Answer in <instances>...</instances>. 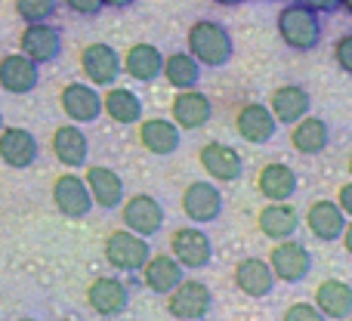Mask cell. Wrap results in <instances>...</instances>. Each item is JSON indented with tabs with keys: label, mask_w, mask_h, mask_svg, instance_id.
Here are the masks:
<instances>
[{
	"label": "cell",
	"mask_w": 352,
	"mask_h": 321,
	"mask_svg": "<svg viewBox=\"0 0 352 321\" xmlns=\"http://www.w3.org/2000/svg\"><path fill=\"white\" fill-rule=\"evenodd\" d=\"M188 53L207 68H223L229 65L235 43H232V34L226 25L213 22V19H201L188 28Z\"/></svg>",
	"instance_id": "1"
},
{
	"label": "cell",
	"mask_w": 352,
	"mask_h": 321,
	"mask_svg": "<svg viewBox=\"0 0 352 321\" xmlns=\"http://www.w3.org/2000/svg\"><path fill=\"white\" fill-rule=\"evenodd\" d=\"M278 34L297 53H309L322 43V19L316 10H309L306 3H287L278 12Z\"/></svg>",
	"instance_id": "2"
},
{
	"label": "cell",
	"mask_w": 352,
	"mask_h": 321,
	"mask_svg": "<svg viewBox=\"0 0 352 321\" xmlns=\"http://www.w3.org/2000/svg\"><path fill=\"white\" fill-rule=\"evenodd\" d=\"M269 269L285 285H300L312 272V254L306 244L285 238V241H275L272 254H269Z\"/></svg>",
	"instance_id": "3"
},
{
	"label": "cell",
	"mask_w": 352,
	"mask_h": 321,
	"mask_svg": "<svg viewBox=\"0 0 352 321\" xmlns=\"http://www.w3.org/2000/svg\"><path fill=\"white\" fill-rule=\"evenodd\" d=\"M148 256H152L148 241L130 229L111 232L109 241H105V260H109L118 272H140Z\"/></svg>",
	"instance_id": "4"
},
{
	"label": "cell",
	"mask_w": 352,
	"mask_h": 321,
	"mask_svg": "<svg viewBox=\"0 0 352 321\" xmlns=\"http://www.w3.org/2000/svg\"><path fill=\"white\" fill-rule=\"evenodd\" d=\"M167 297H170L167 300V309L179 321H201L210 316V309H213V294H210V287L201 285V281L182 278Z\"/></svg>",
	"instance_id": "5"
},
{
	"label": "cell",
	"mask_w": 352,
	"mask_h": 321,
	"mask_svg": "<svg viewBox=\"0 0 352 321\" xmlns=\"http://www.w3.org/2000/svg\"><path fill=\"white\" fill-rule=\"evenodd\" d=\"M170 254L182 269H204L213 260V244L204 229L186 225V229H176L170 235Z\"/></svg>",
	"instance_id": "6"
},
{
	"label": "cell",
	"mask_w": 352,
	"mask_h": 321,
	"mask_svg": "<svg viewBox=\"0 0 352 321\" xmlns=\"http://www.w3.org/2000/svg\"><path fill=\"white\" fill-rule=\"evenodd\" d=\"M164 207H161V201H155L152 195H133V198L124 204V229L136 232V235L142 238H152L158 235L161 229H164Z\"/></svg>",
	"instance_id": "7"
},
{
	"label": "cell",
	"mask_w": 352,
	"mask_h": 321,
	"mask_svg": "<svg viewBox=\"0 0 352 321\" xmlns=\"http://www.w3.org/2000/svg\"><path fill=\"white\" fill-rule=\"evenodd\" d=\"M80 68H84L87 80L93 87H111L118 78H121V56H118L115 47L109 43H90L80 53Z\"/></svg>",
	"instance_id": "8"
},
{
	"label": "cell",
	"mask_w": 352,
	"mask_h": 321,
	"mask_svg": "<svg viewBox=\"0 0 352 321\" xmlns=\"http://www.w3.org/2000/svg\"><path fill=\"white\" fill-rule=\"evenodd\" d=\"M53 204H56V210L68 219H84L87 213L93 210L90 188L74 173H62L59 179L53 182Z\"/></svg>",
	"instance_id": "9"
},
{
	"label": "cell",
	"mask_w": 352,
	"mask_h": 321,
	"mask_svg": "<svg viewBox=\"0 0 352 321\" xmlns=\"http://www.w3.org/2000/svg\"><path fill=\"white\" fill-rule=\"evenodd\" d=\"M182 210L192 223L207 225L217 223L219 213H223V192H219L213 182H192V186L182 192Z\"/></svg>",
	"instance_id": "10"
},
{
	"label": "cell",
	"mask_w": 352,
	"mask_h": 321,
	"mask_svg": "<svg viewBox=\"0 0 352 321\" xmlns=\"http://www.w3.org/2000/svg\"><path fill=\"white\" fill-rule=\"evenodd\" d=\"M22 56H28L31 62L43 65V62L59 59L62 53V31L50 22H28V28L22 31Z\"/></svg>",
	"instance_id": "11"
},
{
	"label": "cell",
	"mask_w": 352,
	"mask_h": 321,
	"mask_svg": "<svg viewBox=\"0 0 352 321\" xmlns=\"http://www.w3.org/2000/svg\"><path fill=\"white\" fill-rule=\"evenodd\" d=\"M87 300H90V309L102 318H118L127 312L130 306V287L124 285L121 278H96L87 291Z\"/></svg>",
	"instance_id": "12"
},
{
	"label": "cell",
	"mask_w": 352,
	"mask_h": 321,
	"mask_svg": "<svg viewBox=\"0 0 352 321\" xmlns=\"http://www.w3.org/2000/svg\"><path fill=\"white\" fill-rule=\"evenodd\" d=\"M59 105L74 124H93L102 115V96L93 84H68L59 96Z\"/></svg>",
	"instance_id": "13"
},
{
	"label": "cell",
	"mask_w": 352,
	"mask_h": 321,
	"mask_svg": "<svg viewBox=\"0 0 352 321\" xmlns=\"http://www.w3.org/2000/svg\"><path fill=\"white\" fill-rule=\"evenodd\" d=\"M0 161L12 170H28L37 161V140L25 127H0Z\"/></svg>",
	"instance_id": "14"
},
{
	"label": "cell",
	"mask_w": 352,
	"mask_h": 321,
	"mask_svg": "<svg viewBox=\"0 0 352 321\" xmlns=\"http://www.w3.org/2000/svg\"><path fill=\"white\" fill-rule=\"evenodd\" d=\"M170 111H173V124L179 130H201L207 121H210L213 105H210V99H207L201 90L188 87V90L176 93Z\"/></svg>",
	"instance_id": "15"
},
{
	"label": "cell",
	"mask_w": 352,
	"mask_h": 321,
	"mask_svg": "<svg viewBox=\"0 0 352 321\" xmlns=\"http://www.w3.org/2000/svg\"><path fill=\"white\" fill-rule=\"evenodd\" d=\"M41 80V71H37V62H31L28 56L16 53V56H3L0 59V87L12 96H25L31 93Z\"/></svg>",
	"instance_id": "16"
},
{
	"label": "cell",
	"mask_w": 352,
	"mask_h": 321,
	"mask_svg": "<svg viewBox=\"0 0 352 321\" xmlns=\"http://www.w3.org/2000/svg\"><path fill=\"white\" fill-rule=\"evenodd\" d=\"M84 182H87V188H90L93 204L105 207V210H115V207L124 204V179L111 167L93 164V167H87Z\"/></svg>",
	"instance_id": "17"
},
{
	"label": "cell",
	"mask_w": 352,
	"mask_h": 321,
	"mask_svg": "<svg viewBox=\"0 0 352 321\" xmlns=\"http://www.w3.org/2000/svg\"><path fill=\"white\" fill-rule=\"evenodd\" d=\"M235 127H238V136H241V140L263 146V142H269L275 136V130H278V121H275V115L269 111V105L250 102V105H244V109L238 111Z\"/></svg>",
	"instance_id": "18"
},
{
	"label": "cell",
	"mask_w": 352,
	"mask_h": 321,
	"mask_svg": "<svg viewBox=\"0 0 352 321\" xmlns=\"http://www.w3.org/2000/svg\"><path fill=\"white\" fill-rule=\"evenodd\" d=\"M306 225H309V232L318 241L331 244L337 238H343V232H346V213L334 201H316L309 207V213H306Z\"/></svg>",
	"instance_id": "19"
},
{
	"label": "cell",
	"mask_w": 352,
	"mask_h": 321,
	"mask_svg": "<svg viewBox=\"0 0 352 321\" xmlns=\"http://www.w3.org/2000/svg\"><path fill=\"white\" fill-rule=\"evenodd\" d=\"M235 287L244 294V297H254V300H263L275 291V275L269 269L266 260H241L235 266Z\"/></svg>",
	"instance_id": "20"
},
{
	"label": "cell",
	"mask_w": 352,
	"mask_h": 321,
	"mask_svg": "<svg viewBox=\"0 0 352 321\" xmlns=\"http://www.w3.org/2000/svg\"><path fill=\"white\" fill-rule=\"evenodd\" d=\"M297 229H300V213L287 201H269L260 210V232L266 238H272V241L294 238Z\"/></svg>",
	"instance_id": "21"
},
{
	"label": "cell",
	"mask_w": 352,
	"mask_h": 321,
	"mask_svg": "<svg viewBox=\"0 0 352 321\" xmlns=\"http://www.w3.org/2000/svg\"><path fill=\"white\" fill-rule=\"evenodd\" d=\"M201 164H204L207 173L219 182H235V179H241V173H244L241 155L232 146H223V142H210V146L201 148Z\"/></svg>",
	"instance_id": "22"
},
{
	"label": "cell",
	"mask_w": 352,
	"mask_h": 321,
	"mask_svg": "<svg viewBox=\"0 0 352 321\" xmlns=\"http://www.w3.org/2000/svg\"><path fill=\"white\" fill-rule=\"evenodd\" d=\"M140 142L146 146V152L158 155V158H167V155L179 152L182 146V133L173 121H164V118H155V121H142L140 124Z\"/></svg>",
	"instance_id": "23"
},
{
	"label": "cell",
	"mask_w": 352,
	"mask_h": 321,
	"mask_svg": "<svg viewBox=\"0 0 352 321\" xmlns=\"http://www.w3.org/2000/svg\"><path fill=\"white\" fill-rule=\"evenodd\" d=\"M161 65H164V53H161L155 43H133L121 62L124 71L133 80H142V84L161 78Z\"/></svg>",
	"instance_id": "24"
},
{
	"label": "cell",
	"mask_w": 352,
	"mask_h": 321,
	"mask_svg": "<svg viewBox=\"0 0 352 321\" xmlns=\"http://www.w3.org/2000/svg\"><path fill=\"white\" fill-rule=\"evenodd\" d=\"M142 281L152 294H170L182 281V266L173 260V254H155L146 260V266L140 269Z\"/></svg>",
	"instance_id": "25"
},
{
	"label": "cell",
	"mask_w": 352,
	"mask_h": 321,
	"mask_svg": "<svg viewBox=\"0 0 352 321\" xmlns=\"http://www.w3.org/2000/svg\"><path fill=\"white\" fill-rule=\"evenodd\" d=\"M316 306L324 318H334V321H346L352 316V291L346 281L340 278H328L318 285L316 291Z\"/></svg>",
	"instance_id": "26"
},
{
	"label": "cell",
	"mask_w": 352,
	"mask_h": 321,
	"mask_svg": "<svg viewBox=\"0 0 352 321\" xmlns=\"http://www.w3.org/2000/svg\"><path fill=\"white\" fill-rule=\"evenodd\" d=\"M309 93L303 90L300 84H285L278 87V90L272 93V105H269V111L275 115V121L278 124H294L300 121L303 115H309Z\"/></svg>",
	"instance_id": "27"
},
{
	"label": "cell",
	"mask_w": 352,
	"mask_h": 321,
	"mask_svg": "<svg viewBox=\"0 0 352 321\" xmlns=\"http://www.w3.org/2000/svg\"><path fill=\"white\" fill-rule=\"evenodd\" d=\"M53 152H56V161L65 164V167H80V164H87L90 142H87L80 127L65 124V127H56L53 133Z\"/></svg>",
	"instance_id": "28"
},
{
	"label": "cell",
	"mask_w": 352,
	"mask_h": 321,
	"mask_svg": "<svg viewBox=\"0 0 352 321\" xmlns=\"http://www.w3.org/2000/svg\"><path fill=\"white\" fill-rule=\"evenodd\" d=\"M291 142L300 155H322L331 142V127L328 121L322 118H300L294 121V133H291Z\"/></svg>",
	"instance_id": "29"
},
{
	"label": "cell",
	"mask_w": 352,
	"mask_h": 321,
	"mask_svg": "<svg viewBox=\"0 0 352 321\" xmlns=\"http://www.w3.org/2000/svg\"><path fill=\"white\" fill-rule=\"evenodd\" d=\"M102 109H105V115L115 124H121V127H130V124L142 121V99L136 96L133 90H127V87H111L102 99Z\"/></svg>",
	"instance_id": "30"
},
{
	"label": "cell",
	"mask_w": 352,
	"mask_h": 321,
	"mask_svg": "<svg viewBox=\"0 0 352 321\" xmlns=\"http://www.w3.org/2000/svg\"><path fill=\"white\" fill-rule=\"evenodd\" d=\"M256 186L269 201H291L297 195V173L287 164H266L260 170Z\"/></svg>",
	"instance_id": "31"
},
{
	"label": "cell",
	"mask_w": 352,
	"mask_h": 321,
	"mask_svg": "<svg viewBox=\"0 0 352 321\" xmlns=\"http://www.w3.org/2000/svg\"><path fill=\"white\" fill-rule=\"evenodd\" d=\"M161 74L176 90H188V87H198V80H201V62L192 53H170V56H164Z\"/></svg>",
	"instance_id": "32"
},
{
	"label": "cell",
	"mask_w": 352,
	"mask_h": 321,
	"mask_svg": "<svg viewBox=\"0 0 352 321\" xmlns=\"http://www.w3.org/2000/svg\"><path fill=\"white\" fill-rule=\"evenodd\" d=\"M59 10V0H16V12L25 25L28 22H50Z\"/></svg>",
	"instance_id": "33"
},
{
	"label": "cell",
	"mask_w": 352,
	"mask_h": 321,
	"mask_svg": "<svg viewBox=\"0 0 352 321\" xmlns=\"http://www.w3.org/2000/svg\"><path fill=\"white\" fill-rule=\"evenodd\" d=\"M285 321H324V316L312 303H294V306H287Z\"/></svg>",
	"instance_id": "34"
},
{
	"label": "cell",
	"mask_w": 352,
	"mask_h": 321,
	"mask_svg": "<svg viewBox=\"0 0 352 321\" xmlns=\"http://www.w3.org/2000/svg\"><path fill=\"white\" fill-rule=\"evenodd\" d=\"M65 6H68L72 12H78V16H87V19H90V16H99V12L105 10L102 0H65Z\"/></svg>",
	"instance_id": "35"
},
{
	"label": "cell",
	"mask_w": 352,
	"mask_h": 321,
	"mask_svg": "<svg viewBox=\"0 0 352 321\" xmlns=\"http://www.w3.org/2000/svg\"><path fill=\"white\" fill-rule=\"evenodd\" d=\"M334 56H337V65L343 68V71H352V37L349 34H343L340 41H337V49H334Z\"/></svg>",
	"instance_id": "36"
},
{
	"label": "cell",
	"mask_w": 352,
	"mask_h": 321,
	"mask_svg": "<svg viewBox=\"0 0 352 321\" xmlns=\"http://www.w3.org/2000/svg\"><path fill=\"white\" fill-rule=\"evenodd\" d=\"M300 3H306L309 10H316V12H340V10H349V0H300Z\"/></svg>",
	"instance_id": "37"
},
{
	"label": "cell",
	"mask_w": 352,
	"mask_h": 321,
	"mask_svg": "<svg viewBox=\"0 0 352 321\" xmlns=\"http://www.w3.org/2000/svg\"><path fill=\"white\" fill-rule=\"evenodd\" d=\"M340 210L346 213V217L352 213V186H343L340 188Z\"/></svg>",
	"instance_id": "38"
},
{
	"label": "cell",
	"mask_w": 352,
	"mask_h": 321,
	"mask_svg": "<svg viewBox=\"0 0 352 321\" xmlns=\"http://www.w3.org/2000/svg\"><path fill=\"white\" fill-rule=\"evenodd\" d=\"M105 6H111V10H127V6H133L136 0H102Z\"/></svg>",
	"instance_id": "39"
},
{
	"label": "cell",
	"mask_w": 352,
	"mask_h": 321,
	"mask_svg": "<svg viewBox=\"0 0 352 321\" xmlns=\"http://www.w3.org/2000/svg\"><path fill=\"white\" fill-rule=\"evenodd\" d=\"M213 3H219V6H241L244 0H213Z\"/></svg>",
	"instance_id": "40"
},
{
	"label": "cell",
	"mask_w": 352,
	"mask_h": 321,
	"mask_svg": "<svg viewBox=\"0 0 352 321\" xmlns=\"http://www.w3.org/2000/svg\"><path fill=\"white\" fill-rule=\"evenodd\" d=\"M0 127H3V115H0Z\"/></svg>",
	"instance_id": "41"
}]
</instances>
